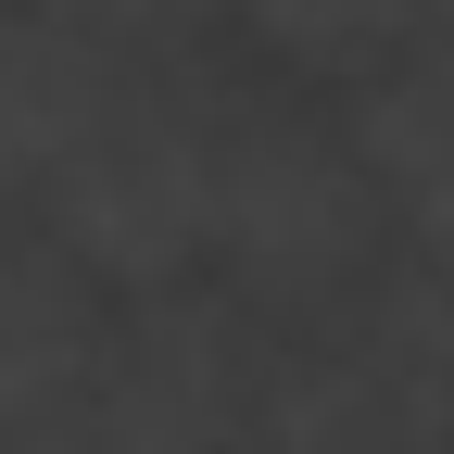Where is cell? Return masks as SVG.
<instances>
[{
  "label": "cell",
  "mask_w": 454,
  "mask_h": 454,
  "mask_svg": "<svg viewBox=\"0 0 454 454\" xmlns=\"http://www.w3.org/2000/svg\"><path fill=\"white\" fill-rule=\"evenodd\" d=\"M227 26L303 76H366L417 38V0H227Z\"/></svg>",
  "instance_id": "cell-6"
},
{
  "label": "cell",
  "mask_w": 454,
  "mask_h": 454,
  "mask_svg": "<svg viewBox=\"0 0 454 454\" xmlns=\"http://www.w3.org/2000/svg\"><path fill=\"white\" fill-rule=\"evenodd\" d=\"M253 454H454V404L340 328L253 379Z\"/></svg>",
  "instance_id": "cell-5"
},
{
  "label": "cell",
  "mask_w": 454,
  "mask_h": 454,
  "mask_svg": "<svg viewBox=\"0 0 454 454\" xmlns=\"http://www.w3.org/2000/svg\"><path fill=\"white\" fill-rule=\"evenodd\" d=\"M417 38H454V0H417Z\"/></svg>",
  "instance_id": "cell-8"
},
{
  "label": "cell",
  "mask_w": 454,
  "mask_h": 454,
  "mask_svg": "<svg viewBox=\"0 0 454 454\" xmlns=\"http://www.w3.org/2000/svg\"><path fill=\"white\" fill-rule=\"evenodd\" d=\"M391 265V202L354 127L316 114H227L215 127V265L253 316H340Z\"/></svg>",
  "instance_id": "cell-1"
},
{
  "label": "cell",
  "mask_w": 454,
  "mask_h": 454,
  "mask_svg": "<svg viewBox=\"0 0 454 454\" xmlns=\"http://www.w3.org/2000/svg\"><path fill=\"white\" fill-rule=\"evenodd\" d=\"M215 127L227 114L190 101L177 76H164V51H152L139 89L26 190L38 202V240L64 253L89 291H114V303L202 278L215 265Z\"/></svg>",
  "instance_id": "cell-2"
},
{
  "label": "cell",
  "mask_w": 454,
  "mask_h": 454,
  "mask_svg": "<svg viewBox=\"0 0 454 454\" xmlns=\"http://www.w3.org/2000/svg\"><path fill=\"white\" fill-rule=\"evenodd\" d=\"M89 13H101L114 38H139V51H164V38H190V26H215L227 0H89Z\"/></svg>",
  "instance_id": "cell-7"
},
{
  "label": "cell",
  "mask_w": 454,
  "mask_h": 454,
  "mask_svg": "<svg viewBox=\"0 0 454 454\" xmlns=\"http://www.w3.org/2000/svg\"><path fill=\"white\" fill-rule=\"evenodd\" d=\"M139 64L152 51L114 38L89 0H26V13H0V190L26 202L51 164L139 89Z\"/></svg>",
  "instance_id": "cell-4"
},
{
  "label": "cell",
  "mask_w": 454,
  "mask_h": 454,
  "mask_svg": "<svg viewBox=\"0 0 454 454\" xmlns=\"http://www.w3.org/2000/svg\"><path fill=\"white\" fill-rule=\"evenodd\" d=\"M253 303L240 291H139L101 328L89 391H76V454H253Z\"/></svg>",
  "instance_id": "cell-3"
}]
</instances>
